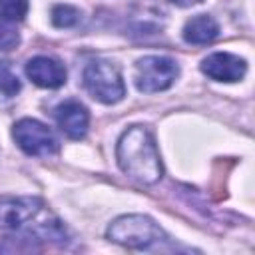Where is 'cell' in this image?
Masks as SVG:
<instances>
[{
    "label": "cell",
    "instance_id": "2",
    "mask_svg": "<svg viewBox=\"0 0 255 255\" xmlns=\"http://www.w3.org/2000/svg\"><path fill=\"white\" fill-rule=\"evenodd\" d=\"M116 157L122 171L139 183L151 185L163 175L155 139L143 126H131L120 135Z\"/></svg>",
    "mask_w": 255,
    "mask_h": 255
},
{
    "label": "cell",
    "instance_id": "12",
    "mask_svg": "<svg viewBox=\"0 0 255 255\" xmlns=\"http://www.w3.org/2000/svg\"><path fill=\"white\" fill-rule=\"evenodd\" d=\"M80 16H82L80 10L70 6V4H56L52 8V14H50L52 24L58 26V28H72V26H76L80 22Z\"/></svg>",
    "mask_w": 255,
    "mask_h": 255
},
{
    "label": "cell",
    "instance_id": "5",
    "mask_svg": "<svg viewBox=\"0 0 255 255\" xmlns=\"http://www.w3.org/2000/svg\"><path fill=\"white\" fill-rule=\"evenodd\" d=\"M179 76V66L167 56H145L135 62L133 82L135 88L143 94L163 92L173 86Z\"/></svg>",
    "mask_w": 255,
    "mask_h": 255
},
{
    "label": "cell",
    "instance_id": "13",
    "mask_svg": "<svg viewBox=\"0 0 255 255\" xmlns=\"http://www.w3.org/2000/svg\"><path fill=\"white\" fill-rule=\"evenodd\" d=\"M18 44H20V34L14 28L12 20L0 16V50L2 52H8V50L16 48Z\"/></svg>",
    "mask_w": 255,
    "mask_h": 255
},
{
    "label": "cell",
    "instance_id": "1",
    "mask_svg": "<svg viewBox=\"0 0 255 255\" xmlns=\"http://www.w3.org/2000/svg\"><path fill=\"white\" fill-rule=\"evenodd\" d=\"M0 231L18 233L26 239L66 241L62 221L46 207L40 197L2 195L0 197Z\"/></svg>",
    "mask_w": 255,
    "mask_h": 255
},
{
    "label": "cell",
    "instance_id": "9",
    "mask_svg": "<svg viewBox=\"0 0 255 255\" xmlns=\"http://www.w3.org/2000/svg\"><path fill=\"white\" fill-rule=\"evenodd\" d=\"M54 116H56L60 129L70 139H84L86 137L88 126H90V114H88L84 104H80L78 100H66L56 108Z\"/></svg>",
    "mask_w": 255,
    "mask_h": 255
},
{
    "label": "cell",
    "instance_id": "4",
    "mask_svg": "<svg viewBox=\"0 0 255 255\" xmlns=\"http://www.w3.org/2000/svg\"><path fill=\"white\" fill-rule=\"evenodd\" d=\"M84 86L90 96L102 104H118L126 96V84L116 64L108 60H92L84 68Z\"/></svg>",
    "mask_w": 255,
    "mask_h": 255
},
{
    "label": "cell",
    "instance_id": "7",
    "mask_svg": "<svg viewBox=\"0 0 255 255\" xmlns=\"http://www.w3.org/2000/svg\"><path fill=\"white\" fill-rule=\"evenodd\" d=\"M201 72L217 82H239L247 72V64L235 54L215 52L201 60Z\"/></svg>",
    "mask_w": 255,
    "mask_h": 255
},
{
    "label": "cell",
    "instance_id": "3",
    "mask_svg": "<svg viewBox=\"0 0 255 255\" xmlns=\"http://www.w3.org/2000/svg\"><path fill=\"white\" fill-rule=\"evenodd\" d=\"M108 239L128 249H147L163 239L159 225L141 213H129L114 219L106 231Z\"/></svg>",
    "mask_w": 255,
    "mask_h": 255
},
{
    "label": "cell",
    "instance_id": "6",
    "mask_svg": "<svg viewBox=\"0 0 255 255\" xmlns=\"http://www.w3.org/2000/svg\"><path fill=\"white\" fill-rule=\"evenodd\" d=\"M12 137L26 155L48 157L58 151V139L54 131L34 118L18 120L12 128Z\"/></svg>",
    "mask_w": 255,
    "mask_h": 255
},
{
    "label": "cell",
    "instance_id": "15",
    "mask_svg": "<svg viewBox=\"0 0 255 255\" xmlns=\"http://www.w3.org/2000/svg\"><path fill=\"white\" fill-rule=\"evenodd\" d=\"M175 6H181V8H189V6H195V4H199L201 0H171Z\"/></svg>",
    "mask_w": 255,
    "mask_h": 255
},
{
    "label": "cell",
    "instance_id": "11",
    "mask_svg": "<svg viewBox=\"0 0 255 255\" xmlns=\"http://www.w3.org/2000/svg\"><path fill=\"white\" fill-rule=\"evenodd\" d=\"M22 90V82L18 78V74L12 70L10 62L0 60V96L4 98H12Z\"/></svg>",
    "mask_w": 255,
    "mask_h": 255
},
{
    "label": "cell",
    "instance_id": "10",
    "mask_svg": "<svg viewBox=\"0 0 255 255\" xmlns=\"http://www.w3.org/2000/svg\"><path fill=\"white\" fill-rule=\"evenodd\" d=\"M219 36V24L209 14H197L183 26V40L187 44H209Z\"/></svg>",
    "mask_w": 255,
    "mask_h": 255
},
{
    "label": "cell",
    "instance_id": "8",
    "mask_svg": "<svg viewBox=\"0 0 255 255\" xmlns=\"http://www.w3.org/2000/svg\"><path fill=\"white\" fill-rule=\"evenodd\" d=\"M26 76L40 88L56 90L66 84V68L52 56H34L26 64Z\"/></svg>",
    "mask_w": 255,
    "mask_h": 255
},
{
    "label": "cell",
    "instance_id": "14",
    "mask_svg": "<svg viewBox=\"0 0 255 255\" xmlns=\"http://www.w3.org/2000/svg\"><path fill=\"white\" fill-rule=\"evenodd\" d=\"M28 0H0V12L4 18L16 22L28 14Z\"/></svg>",
    "mask_w": 255,
    "mask_h": 255
}]
</instances>
